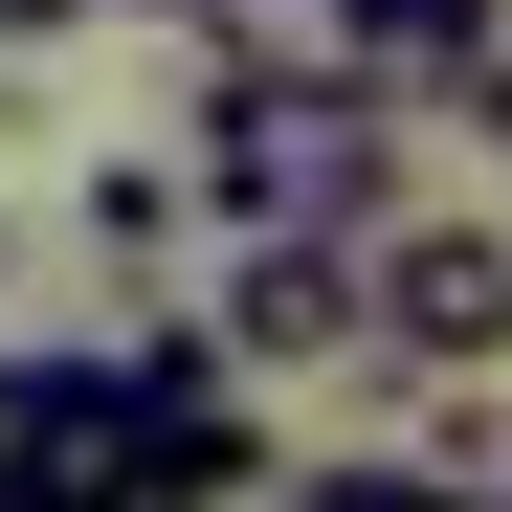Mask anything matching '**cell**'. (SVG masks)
<instances>
[{
    "label": "cell",
    "mask_w": 512,
    "mask_h": 512,
    "mask_svg": "<svg viewBox=\"0 0 512 512\" xmlns=\"http://www.w3.org/2000/svg\"><path fill=\"white\" fill-rule=\"evenodd\" d=\"M201 45V90H379L357 67V0H156Z\"/></svg>",
    "instance_id": "4"
},
{
    "label": "cell",
    "mask_w": 512,
    "mask_h": 512,
    "mask_svg": "<svg viewBox=\"0 0 512 512\" xmlns=\"http://www.w3.org/2000/svg\"><path fill=\"white\" fill-rule=\"evenodd\" d=\"M179 179L245 245H379L401 223V112L379 90H201V156H179Z\"/></svg>",
    "instance_id": "1"
},
{
    "label": "cell",
    "mask_w": 512,
    "mask_h": 512,
    "mask_svg": "<svg viewBox=\"0 0 512 512\" xmlns=\"http://www.w3.org/2000/svg\"><path fill=\"white\" fill-rule=\"evenodd\" d=\"M446 112H468V134L512 156V45H468V67H446Z\"/></svg>",
    "instance_id": "7"
},
{
    "label": "cell",
    "mask_w": 512,
    "mask_h": 512,
    "mask_svg": "<svg viewBox=\"0 0 512 512\" xmlns=\"http://www.w3.org/2000/svg\"><path fill=\"white\" fill-rule=\"evenodd\" d=\"M357 357H401V379H512V223H379L357 245Z\"/></svg>",
    "instance_id": "2"
},
{
    "label": "cell",
    "mask_w": 512,
    "mask_h": 512,
    "mask_svg": "<svg viewBox=\"0 0 512 512\" xmlns=\"http://www.w3.org/2000/svg\"><path fill=\"white\" fill-rule=\"evenodd\" d=\"M201 357H223V379H312V357H357V245H245L223 312H201Z\"/></svg>",
    "instance_id": "3"
},
{
    "label": "cell",
    "mask_w": 512,
    "mask_h": 512,
    "mask_svg": "<svg viewBox=\"0 0 512 512\" xmlns=\"http://www.w3.org/2000/svg\"><path fill=\"white\" fill-rule=\"evenodd\" d=\"M90 245L156 268V245H179V156H90Z\"/></svg>",
    "instance_id": "6"
},
{
    "label": "cell",
    "mask_w": 512,
    "mask_h": 512,
    "mask_svg": "<svg viewBox=\"0 0 512 512\" xmlns=\"http://www.w3.org/2000/svg\"><path fill=\"white\" fill-rule=\"evenodd\" d=\"M379 512H512V490H446V468H401V490H379Z\"/></svg>",
    "instance_id": "9"
},
{
    "label": "cell",
    "mask_w": 512,
    "mask_h": 512,
    "mask_svg": "<svg viewBox=\"0 0 512 512\" xmlns=\"http://www.w3.org/2000/svg\"><path fill=\"white\" fill-rule=\"evenodd\" d=\"M67 23H90V0H0V67H23V45H67Z\"/></svg>",
    "instance_id": "8"
},
{
    "label": "cell",
    "mask_w": 512,
    "mask_h": 512,
    "mask_svg": "<svg viewBox=\"0 0 512 512\" xmlns=\"http://www.w3.org/2000/svg\"><path fill=\"white\" fill-rule=\"evenodd\" d=\"M468 45H512V0H357V67H379V112H401V90H446Z\"/></svg>",
    "instance_id": "5"
}]
</instances>
